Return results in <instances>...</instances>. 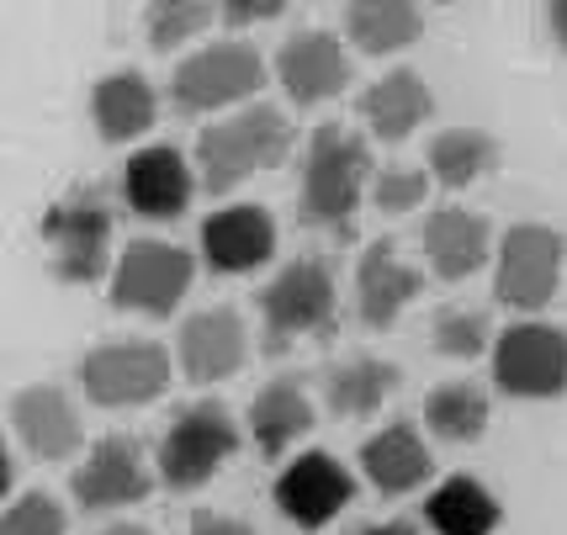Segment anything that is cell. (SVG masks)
Listing matches in <instances>:
<instances>
[{
    "instance_id": "obj_10",
    "label": "cell",
    "mask_w": 567,
    "mask_h": 535,
    "mask_svg": "<svg viewBox=\"0 0 567 535\" xmlns=\"http://www.w3.org/2000/svg\"><path fill=\"white\" fill-rule=\"evenodd\" d=\"M494 382L509 398H563L567 392V335L557 323H509L494 340Z\"/></svg>"
},
{
    "instance_id": "obj_38",
    "label": "cell",
    "mask_w": 567,
    "mask_h": 535,
    "mask_svg": "<svg viewBox=\"0 0 567 535\" xmlns=\"http://www.w3.org/2000/svg\"><path fill=\"white\" fill-rule=\"evenodd\" d=\"M101 535H154V531H144V525H112V531H101Z\"/></svg>"
},
{
    "instance_id": "obj_36",
    "label": "cell",
    "mask_w": 567,
    "mask_h": 535,
    "mask_svg": "<svg viewBox=\"0 0 567 535\" xmlns=\"http://www.w3.org/2000/svg\"><path fill=\"white\" fill-rule=\"evenodd\" d=\"M546 27H551V38H557V49L567 53V0H557V6L546 11Z\"/></svg>"
},
{
    "instance_id": "obj_33",
    "label": "cell",
    "mask_w": 567,
    "mask_h": 535,
    "mask_svg": "<svg viewBox=\"0 0 567 535\" xmlns=\"http://www.w3.org/2000/svg\"><path fill=\"white\" fill-rule=\"evenodd\" d=\"M287 11V0H228V6H218V17L228 27H249V22H276Z\"/></svg>"
},
{
    "instance_id": "obj_16",
    "label": "cell",
    "mask_w": 567,
    "mask_h": 535,
    "mask_svg": "<svg viewBox=\"0 0 567 535\" xmlns=\"http://www.w3.org/2000/svg\"><path fill=\"white\" fill-rule=\"evenodd\" d=\"M276 80L297 106H319V101L340 96L350 80V59L334 32H297L276 53Z\"/></svg>"
},
{
    "instance_id": "obj_20",
    "label": "cell",
    "mask_w": 567,
    "mask_h": 535,
    "mask_svg": "<svg viewBox=\"0 0 567 535\" xmlns=\"http://www.w3.org/2000/svg\"><path fill=\"white\" fill-rule=\"evenodd\" d=\"M361 472L371 477L377 493H414V487L430 483V472H435V456H430V445L420 440V430L409 424V419H393L388 430H377V435L361 445Z\"/></svg>"
},
{
    "instance_id": "obj_30",
    "label": "cell",
    "mask_w": 567,
    "mask_h": 535,
    "mask_svg": "<svg viewBox=\"0 0 567 535\" xmlns=\"http://www.w3.org/2000/svg\"><path fill=\"white\" fill-rule=\"evenodd\" d=\"M488 340H494L488 313H477V308H445V313H435V329H430V344L451 361H477Z\"/></svg>"
},
{
    "instance_id": "obj_24",
    "label": "cell",
    "mask_w": 567,
    "mask_h": 535,
    "mask_svg": "<svg viewBox=\"0 0 567 535\" xmlns=\"http://www.w3.org/2000/svg\"><path fill=\"white\" fill-rule=\"evenodd\" d=\"M308 430H313V403H308V392L297 388L292 377L266 382V388L255 392V403H249V435L260 445V456H281Z\"/></svg>"
},
{
    "instance_id": "obj_26",
    "label": "cell",
    "mask_w": 567,
    "mask_h": 535,
    "mask_svg": "<svg viewBox=\"0 0 567 535\" xmlns=\"http://www.w3.org/2000/svg\"><path fill=\"white\" fill-rule=\"evenodd\" d=\"M346 32L361 53L382 59V53L414 49L424 38V17L409 0H355V6H346Z\"/></svg>"
},
{
    "instance_id": "obj_21",
    "label": "cell",
    "mask_w": 567,
    "mask_h": 535,
    "mask_svg": "<svg viewBox=\"0 0 567 535\" xmlns=\"http://www.w3.org/2000/svg\"><path fill=\"white\" fill-rule=\"evenodd\" d=\"M159 117V96H154V85H148L138 70H117L96 80V91H91V122H96V133L106 144H133L138 133H148Z\"/></svg>"
},
{
    "instance_id": "obj_37",
    "label": "cell",
    "mask_w": 567,
    "mask_h": 535,
    "mask_svg": "<svg viewBox=\"0 0 567 535\" xmlns=\"http://www.w3.org/2000/svg\"><path fill=\"white\" fill-rule=\"evenodd\" d=\"M11 477H17V466H11V451L0 445V498L11 493Z\"/></svg>"
},
{
    "instance_id": "obj_13",
    "label": "cell",
    "mask_w": 567,
    "mask_h": 535,
    "mask_svg": "<svg viewBox=\"0 0 567 535\" xmlns=\"http://www.w3.org/2000/svg\"><path fill=\"white\" fill-rule=\"evenodd\" d=\"M192 165L186 154L171 144H154V148H138L133 160L123 165V196L127 207L148 223H175L186 207H192Z\"/></svg>"
},
{
    "instance_id": "obj_15",
    "label": "cell",
    "mask_w": 567,
    "mask_h": 535,
    "mask_svg": "<svg viewBox=\"0 0 567 535\" xmlns=\"http://www.w3.org/2000/svg\"><path fill=\"white\" fill-rule=\"evenodd\" d=\"M424 292V276L393 249V239H371L355 266V313L367 329H393L398 313Z\"/></svg>"
},
{
    "instance_id": "obj_17",
    "label": "cell",
    "mask_w": 567,
    "mask_h": 535,
    "mask_svg": "<svg viewBox=\"0 0 567 535\" xmlns=\"http://www.w3.org/2000/svg\"><path fill=\"white\" fill-rule=\"evenodd\" d=\"M245 350L249 340L234 308H207V313L181 323V371L197 388H213L223 377H234L245 366Z\"/></svg>"
},
{
    "instance_id": "obj_14",
    "label": "cell",
    "mask_w": 567,
    "mask_h": 535,
    "mask_svg": "<svg viewBox=\"0 0 567 535\" xmlns=\"http://www.w3.org/2000/svg\"><path fill=\"white\" fill-rule=\"evenodd\" d=\"M276 255V223L266 207H218L213 218L202 223V260L218 276H245L260 270Z\"/></svg>"
},
{
    "instance_id": "obj_7",
    "label": "cell",
    "mask_w": 567,
    "mask_h": 535,
    "mask_svg": "<svg viewBox=\"0 0 567 535\" xmlns=\"http://www.w3.org/2000/svg\"><path fill=\"white\" fill-rule=\"evenodd\" d=\"M80 388L101 409H138L171 388V356L154 340H106L85 350Z\"/></svg>"
},
{
    "instance_id": "obj_12",
    "label": "cell",
    "mask_w": 567,
    "mask_h": 535,
    "mask_svg": "<svg viewBox=\"0 0 567 535\" xmlns=\"http://www.w3.org/2000/svg\"><path fill=\"white\" fill-rule=\"evenodd\" d=\"M350 493H355V483H350L346 466L323 451H308L276 477V510L287 514L297 531H323L329 519H340Z\"/></svg>"
},
{
    "instance_id": "obj_25",
    "label": "cell",
    "mask_w": 567,
    "mask_h": 535,
    "mask_svg": "<svg viewBox=\"0 0 567 535\" xmlns=\"http://www.w3.org/2000/svg\"><path fill=\"white\" fill-rule=\"evenodd\" d=\"M424 519H430L435 535H494L504 510H498V498L488 493V483L456 472V477H445V483L430 493Z\"/></svg>"
},
{
    "instance_id": "obj_23",
    "label": "cell",
    "mask_w": 567,
    "mask_h": 535,
    "mask_svg": "<svg viewBox=\"0 0 567 535\" xmlns=\"http://www.w3.org/2000/svg\"><path fill=\"white\" fill-rule=\"evenodd\" d=\"M398 366L382 356H350L323 371V398L340 419H371L398 392Z\"/></svg>"
},
{
    "instance_id": "obj_19",
    "label": "cell",
    "mask_w": 567,
    "mask_h": 535,
    "mask_svg": "<svg viewBox=\"0 0 567 535\" xmlns=\"http://www.w3.org/2000/svg\"><path fill=\"white\" fill-rule=\"evenodd\" d=\"M494 249V228L483 213H467V207H435L424 218V260L435 266L441 281H462L472 270H483Z\"/></svg>"
},
{
    "instance_id": "obj_5",
    "label": "cell",
    "mask_w": 567,
    "mask_h": 535,
    "mask_svg": "<svg viewBox=\"0 0 567 535\" xmlns=\"http://www.w3.org/2000/svg\"><path fill=\"white\" fill-rule=\"evenodd\" d=\"M192 276H197V260L181 249V244L165 239H133L117 255L112 266V308L123 313H148V318H165L181 308V297L192 292Z\"/></svg>"
},
{
    "instance_id": "obj_1",
    "label": "cell",
    "mask_w": 567,
    "mask_h": 535,
    "mask_svg": "<svg viewBox=\"0 0 567 535\" xmlns=\"http://www.w3.org/2000/svg\"><path fill=\"white\" fill-rule=\"evenodd\" d=\"M367 186H371L367 138L340 127V122L313 127L308 160H302V186H297V218L308 228H323V234H350Z\"/></svg>"
},
{
    "instance_id": "obj_6",
    "label": "cell",
    "mask_w": 567,
    "mask_h": 535,
    "mask_svg": "<svg viewBox=\"0 0 567 535\" xmlns=\"http://www.w3.org/2000/svg\"><path fill=\"white\" fill-rule=\"evenodd\" d=\"M567 260V239L546 223H515L498 239V270H494V297L515 313H536L557 297Z\"/></svg>"
},
{
    "instance_id": "obj_9",
    "label": "cell",
    "mask_w": 567,
    "mask_h": 535,
    "mask_svg": "<svg viewBox=\"0 0 567 535\" xmlns=\"http://www.w3.org/2000/svg\"><path fill=\"white\" fill-rule=\"evenodd\" d=\"M266 85V59L249 43H207L202 53L181 59V70L171 80V101L181 112H223L239 106Z\"/></svg>"
},
{
    "instance_id": "obj_27",
    "label": "cell",
    "mask_w": 567,
    "mask_h": 535,
    "mask_svg": "<svg viewBox=\"0 0 567 535\" xmlns=\"http://www.w3.org/2000/svg\"><path fill=\"white\" fill-rule=\"evenodd\" d=\"M430 171H435V181L451 186V192H462L472 181L494 175L498 171L494 133H483V127H445V133H435V144H430Z\"/></svg>"
},
{
    "instance_id": "obj_11",
    "label": "cell",
    "mask_w": 567,
    "mask_h": 535,
    "mask_svg": "<svg viewBox=\"0 0 567 535\" xmlns=\"http://www.w3.org/2000/svg\"><path fill=\"white\" fill-rule=\"evenodd\" d=\"M74 504L91 514H112L127 504H144L154 493V472L144 462V445L133 435H106L91 445V456L74 466Z\"/></svg>"
},
{
    "instance_id": "obj_3",
    "label": "cell",
    "mask_w": 567,
    "mask_h": 535,
    "mask_svg": "<svg viewBox=\"0 0 567 535\" xmlns=\"http://www.w3.org/2000/svg\"><path fill=\"white\" fill-rule=\"evenodd\" d=\"M260 318H266V356H287L297 340H334V318H340L334 266L319 255L281 266V276L266 281L260 292Z\"/></svg>"
},
{
    "instance_id": "obj_29",
    "label": "cell",
    "mask_w": 567,
    "mask_h": 535,
    "mask_svg": "<svg viewBox=\"0 0 567 535\" xmlns=\"http://www.w3.org/2000/svg\"><path fill=\"white\" fill-rule=\"evenodd\" d=\"M213 17H218V11H213V6H202V0H159V6H148V11H144L148 49H154V53L181 49V43H192V38H197Z\"/></svg>"
},
{
    "instance_id": "obj_34",
    "label": "cell",
    "mask_w": 567,
    "mask_h": 535,
    "mask_svg": "<svg viewBox=\"0 0 567 535\" xmlns=\"http://www.w3.org/2000/svg\"><path fill=\"white\" fill-rule=\"evenodd\" d=\"M192 535H255L245 519L234 514H218V510H197L192 514Z\"/></svg>"
},
{
    "instance_id": "obj_18",
    "label": "cell",
    "mask_w": 567,
    "mask_h": 535,
    "mask_svg": "<svg viewBox=\"0 0 567 535\" xmlns=\"http://www.w3.org/2000/svg\"><path fill=\"white\" fill-rule=\"evenodd\" d=\"M11 424H17V440L38 462H64L80 451V414L74 403L59 388L38 382V388H22L11 398Z\"/></svg>"
},
{
    "instance_id": "obj_32",
    "label": "cell",
    "mask_w": 567,
    "mask_h": 535,
    "mask_svg": "<svg viewBox=\"0 0 567 535\" xmlns=\"http://www.w3.org/2000/svg\"><path fill=\"white\" fill-rule=\"evenodd\" d=\"M424 192H430V181H424L420 171H403V165H398V171L371 175V202H377V213H388V218L414 213Z\"/></svg>"
},
{
    "instance_id": "obj_28",
    "label": "cell",
    "mask_w": 567,
    "mask_h": 535,
    "mask_svg": "<svg viewBox=\"0 0 567 535\" xmlns=\"http://www.w3.org/2000/svg\"><path fill=\"white\" fill-rule=\"evenodd\" d=\"M424 424L451 445H472L488 435V392L472 382H445L424 398Z\"/></svg>"
},
{
    "instance_id": "obj_35",
    "label": "cell",
    "mask_w": 567,
    "mask_h": 535,
    "mask_svg": "<svg viewBox=\"0 0 567 535\" xmlns=\"http://www.w3.org/2000/svg\"><path fill=\"white\" fill-rule=\"evenodd\" d=\"M350 535H424L414 519H371V525H355Z\"/></svg>"
},
{
    "instance_id": "obj_8",
    "label": "cell",
    "mask_w": 567,
    "mask_h": 535,
    "mask_svg": "<svg viewBox=\"0 0 567 535\" xmlns=\"http://www.w3.org/2000/svg\"><path fill=\"white\" fill-rule=\"evenodd\" d=\"M239 451V424L228 419L223 403H192L171 419V430L159 440V477L181 493L213 483L218 466Z\"/></svg>"
},
{
    "instance_id": "obj_2",
    "label": "cell",
    "mask_w": 567,
    "mask_h": 535,
    "mask_svg": "<svg viewBox=\"0 0 567 535\" xmlns=\"http://www.w3.org/2000/svg\"><path fill=\"white\" fill-rule=\"evenodd\" d=\"M292 138H297L292 122L281 117V112H271V106H249V112H234V117L202 127V138H197L202 186L213 196H223V192H234V186H245L249 175L287 165Z\"/></svg>"
},
{
    "instance_id": "obj_4",
    "label": "cell",
    "mask_w": 567,
    "mask_h": 535,
    "mask_svg": "<svg viewBox=\"0 0 567 535\" xmlns=\"http://www.w3.org/2000/svg\"><path fill=\"white\" fill-rule=\"evenodd\" d=\"M49 266L64 287H91L106 276L112 260V207L96 186H74L43 213Z\"/></svg>"
},
{
    "instance_id": "obj_31",
    "label": "cell",
    "mask_w": 567,
    "mask_h": 535,
    "mask_svg": "<svg viewBox=\"0 0 567 535\" xmlns=\"http://www.w3.org/2000/svg\"><path fill=\"white\" fill-rule=\"evenodd\" d=\"M0 535H64V510H59V498L43 493V487L22 493L17 504L0 510Z\"/></svg>"
},
{
    "instance_id": "obj_22",
    "label": "cell",
    "mask_w": 567,
    "mask_h": 535,
    "mask_svg": "<svg viewBox=\"0 0 567 535\" xmlns=\"http://www.w3.org/2000/svg\"><path fill=\"white\" fill-rule=\"evenodd\" d=\"M430 112H435V96H430V85H424L414 70L382 74L367 96H361V117H367V127L382 144H403Z\"/></svg>"
}]
</instances>
